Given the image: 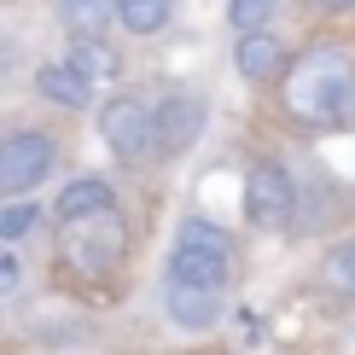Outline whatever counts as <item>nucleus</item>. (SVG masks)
<instances>
[{
    "instance_id": "20e7f679",
    "label": "nucleus",
    "mask_w": 355,
    "mask_h": 355,
    "mask_svg": "<svg viewBox=\"0 0 355 355\" xmlns=\"http://www.w3.org/2000/svg\"><path fill=\"white\" fill-rule=\"evenodd\" d=\"M123 221L116 210L105 216H82V221H64V262L76 274H111L123 262Z\"/></svg>"
},
{
    "instance_id": "6e6552de",
    "label": "nucleus",
    "mask_w": 355,
    "mask_h": 355,
    "mask_svg": "<svg viewBox=\"0 0 355 355\" xmlns=\"http://www.w3.org/2000/svg\"><path fill=\"white\" fill-rule=\"evenodd\" d=\"M58 221H82V216H105L116 210V187L105 181V175H76L64 192H58Z\"/></svg>"
},
{
    "instance_id": "1a4fd4ad",
    "label": "nucleus",
    "mask_w": 355,
    "mask_h": 355,
    "mask_svg": "<svg viewBox=\"0 0 355 355\" xmlns=\"http://www.w3.org/2000/svg\"><path fill=\"white\" fill-rule=\"evenodd\" d=\"M233 64H239L245 82H274L286 70V47H279V35H268V29H250L239 41V53H233Z\"/></svg>"
},
{
    "instance_id": "0eeeda50",
    "label": "nucleus",
    "mask_w": 355,
    "mask_h": 355,
    "mask_svg": "<svg viewBox=\"0 0 355 355\" xmlns=\"http://www.w3.org/2000/svg\"><path fill=\"white\" fill-rule=\"evenodd\" d=\"M99 135H105V146L123 164H140V157L152 152V111H146L135 94H116V99L99 105Z\"/></svg>"
},
{
    "instance_id": "f03ea898",
    "label": "nucleus",
    "mask_w": 355,
    "mask_h": 355,
    "mask_svg": "<svg viewBox=\"0 0 355 355\" xmlns=\"http://www.w3.org/2000/svg\"><path fill=\"white\" fill-rule=\"evenodd\" d=\"M233 279V245L216 221L187 216L181 233H175L169 268H164V291H204V297H227Z\"/></svg>"
},
{
    "instance_id": "ddd939ff",
    "label": "nucleus",
    "mask_w": 355,
    "mask_h": 355,
    "mask_svg": "<svg viewBox=\"0 0 355 355\" xmlns=\"http://www.w3.org/2000/svg\"><path fill=\"white\" fill-rule=\"evenodd\" d=\"M58 18L70 35H99L111 24V0H58Z\"/></svg>"
},
{
    "instance_id": "423d86ee",
    "label": "nucleus",
    "mask_w": 355,
    "mask_h": 355,
    "mask_svg": "<svg viewBox=\"0 0 355 355\" xmlns=\"http://www.w3.org/2000/svg\"><path fill=\"white\" fill-rule=\"evenodd\" d=\"M204 123H210V105H204L198 94H169L164 105L152 111V152H164V157L192 152L198 135H204Z\"/></svg>"
},
{
    "instance_id": "a211bd4d",
    "label": "nucleus",
    "mask_w": 355,
    "mask_h": 355,
    "mask_svg": "<svg viewBox=\"0 0 355 355\" xmlns=\"http://www.w3.org/2000/svg\"><path fill=\"white\" fill-rule=\"evenodd\" d=\"M12 64H18V41H12V35H6V29H0V76H6V70H12Z\"/></svg>"
},
{
    "instance_id": "9d476101",
    "label": "nucleus",
    "mask_w": 355,
    "mask_h": 355,
    "mask_svg": "<svg viewBox=\"0 0 355 355\" xmlns=\"http://www.w3.org/2000/svg\"><path fill=\"white\" fill-rule=\"evenodd\" d=\"M35 87L53 99V105H64V111H82L87 99H94V87H87V76L82 70H70L64 58H53V64H41L35 70Z\"/></svg>"
},
{
    "instance_id": "f8f14e48",
    "label": "nucleus",
    "mask_w": 355,
    "mask_h": 355,
    "mask_svg": "<svg viewBox=\"0 0 355 355\" xmlns=\"http://www.w3.org/2000/svg\"><path fill=\"white\" fill-rule=\"evenodd\" d=\"M70 70H82L87 76V87H99V82H111L116 76V58H111V47H99L94 35H82L76 47H70V58H64Z\"/></svg>"
},
{
    "instance_id": "39448f33",
    "label": "nucleus",
    "mask_w": 355,
    "mask_h": 355,
    "mask_svg": "<svg viewBox=\"0 0 355 355\" xmlns=\"http://www.w3.org/2000/svg\"><path fill=\"white\" fill-rule=\"evenodd\" d=\"M245 216H250V227H291V216H297V181H291V169L286 164H274V157H262L257 169H250V181H245Z\"/></svg>"
},
{
    "instance_id": "2eb2a0df",
    "label": "nucleus",
    "mask_w": 355,
    "mask_h": 355,
    "mask_svg": "<svg viewBox=\"0 0 355 355\" xmlns=\"http://www.w3.org/2000/svg\"><path fill=\"white\" fill-rule=\"evenodd\" d=\"M320 279H327L338 297H355V239H344V245H332V250H327V262H320Z\"/></svg>"
},
{
    "instance_id": "6ab92c4d",
    "label": "nucleus",
    "mask_w": 355,
    "mask_h": 355,
    "mask_svg": "<svg viewBox=\"0 0 355 355\" xmlns=\"http://www.w3.org/2000/svg\"><path fill=\"white\" fill-rule=\"evenodd\" d=\"M327 6H355V0H327Z\"/></svg>"
},
{
    "instance_id": "7ed1b4c3",
    "label": "nucleus",
    "mask_w": 355,
    "mask_h": 355,
    "mask_svg": "<svg viewBox=\"0 0 355 355\" xmlns=\"http://www.w3.org/2000/svg\"><path fill=\"white\" fill-rule=\"evenodd\" d=\"M58 164V146L47 128H12L0 135V204L6 198H29Z\"/></svg>"
},
{
    "instance_id": "f3484780",
    "label": "nucleus",
    "mask_w": 355,
    "mask_h": 355,
    "mask_svg": "<svg viewBox=\"0 0 355 355\" xmlns=\"http://www.w3.org/2000/svg\"><path fill=\"white\" fill-rule=\"evenodd\" d=\"M18 286H24V262L12 257V245H0V297H12Z\"/></svg>"
},
{
    "instance_id": "dca6fc26",
    "label": "nucleus",
    "mask_w": 355,
    "mask_h": 355,
    "mask_svg": "<svg viewBox=\"0 0 355 355\" xmlns=\"http://www.w3.org/2000/svg\"><path fill=\"white\" fill-rule=\"evenodd\" d=\"M279 12V0H227V24L239 29V35H250V29H268Z\"/></svg>"
},
{
    "instance_id": "9b49d317",
    "label": "nucleus",
    "mask_w": 355,
    "mask_h": 355,
    "mask_svg": "<svg viewBox=\"0 0 355 355\" xmlns=\"http://www.w3.org/2000/svg\"><path fill=\"white\" fill-rule=\"evenodd\" d=\"M111 18L128 35H157L169 24V0H111Z\"/></svg>"
},
{
    "instance_id": "4468645a",
    "label": "nucleus",
    "mask_w": 355,
    "mask_h": 355,
    "mask_svg": "<svg viewBox=\"0 0 355 355\" xmlns=\"http://www.w3.org/2000/svg\"><path fill=\"white\" fill-rule=\"evenodd\" d=\"M41 227V204L35 198H6L0 204V245H18Z\"/></svg>"
},
{
    "instance_id": "f257e3e1",
    "label": "nucleus",
    "mask_w": 355,
    "mask_h": 355,
    "mask_svg": "<svg viewBox=\"0 0 355 355\" xmlns=\"http://www.w3.org/2000/svg\"><path fill=\"white\" fill-rule=\"evenodd\" d=\"M286 111L309 128H338L355 111V64L344 47H309L286 70Z\"/></svg>"
}]
</instances>
